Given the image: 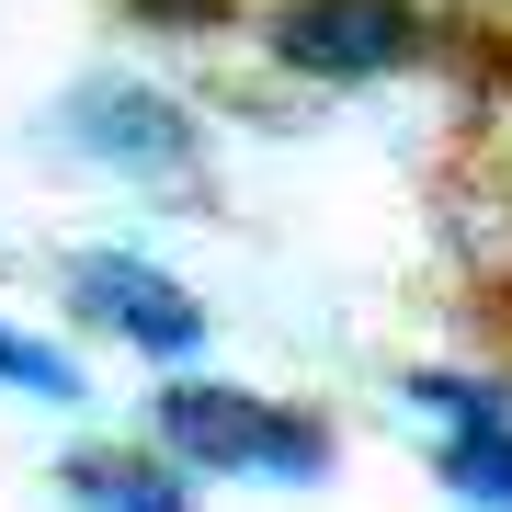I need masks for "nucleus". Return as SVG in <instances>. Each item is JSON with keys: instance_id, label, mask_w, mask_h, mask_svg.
Segmentation results:
<instances>
[{"instance_id": "6e6552de", "label": "nucleus", "mask_w": 512, "mask_h": 512, "mask_svg": "<svg viewBox=\"0 0 512 512\" xmlns=\"http://www.w3.org/2000/svg\"><path fill=\"white\" fill-rule=\"evenodd\" d=\"M126 12H160V23H217L228 0H126Z\"/></svg>"}, {"instance_id": "f03ea898", "label": "nucleus", "mask_w": 512, "mask_h": 512, "mask_svg": "<svg viewBox=\"0 0 512 512\" xmlns=\"http://www.w3.org/2000/svg\"><path fill=\"white\" fill-rule=\"evenodd\" d=\"M262 46H274V69L353 92V80L421 69V57H433V12H421V0H274V12H262Z\"/></svg>"}, {"instance_id": "39448f33", "label": "nucleus", "mask_w": 512, "mask_h": 512, "mask_svg": "<svg viewBox=\"0 0 512 512\" xmlns=\"http://www.w3.org/2000/svg\"><path fill=\"white\" fill-rule=\"evenodd\" d=\"M57 137L103 171H183L194 160V114L171 92H148V80H80L57 103Z\"/></svg>"}, {"instance_id": "423d86ee", "label": "nucleus", "mask_w": 512, "mask_h": 512, "mask_svg": "<svg viewBox=\"0 0 512 512\" xmlns=\"http://www.w3.org/2000/svg\"><path fill=\"white\" fill-rule=\"evenodd\" d=\"M57 490L80 512H194V478L160 456V444H80L57 467Z\"/></svg>"}, {"instance_id": "20e7f679", "label": "nucleus", "mask_w": 512, "mask_h": 512, "mask_svg": "<svg viewBox=\"0 0 512 512\" xmlns=\"http://www.w3.org/2000/svg\"><path fill=\"white\" fill-rule=\"evenodd\" d=\"M69 308L92 330H114V342L160 353V365H194L205 330H217V308H205L183 274H160V262H137V251H80L69 262Z\"/></svg>"}, {"instance_id": "0eeeda50", "label": "nucleus", "mask_w": 512, "mask_h": 512, "mask_svg": "<svg viewBox=\"0 0 512 512\" xmlns=\"http://www.w3.org/2000/svg\"><path fill=\"white\" fill-rule=\"evenodd\" d=\"M0 387H12V399L69 410V399H80V365H69L57 342H35V330H12V319H0Z\"/></svg>"}, {"instance_id": "7ed1b4c3", "label": "nucleus", "mask_w": 512, "mask_h": 512, "mask_svg": "<svg viewBox=\"0 0 512 512\" xmlns=\"http://www.w3.org/2000/svg\"><path fill=\"white\" fill-rule=\"evenodd\" d=\"M410 410L433 421V478L467 512H512V387L467 376V365H421Z\"/></svg>"}, {"instance_id": "f257e3e1", "label": "nucleus", "mask_w": 512, "mask_h": 512, "mask_svg": "<svg viewBox=\"0 0 512 512\" xmlns=\"http://www.w3.org/2000/svg\"><path fill=\"white\" fill-rule=\"evenodd\" d=\"M148 444L183 478H285V490H308V478L342 467V444H330L319 410L228 387V376H171L160 399H148Z\"/></svg>"}]
</instances>
